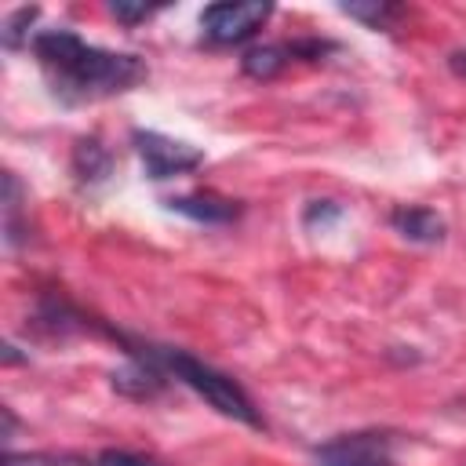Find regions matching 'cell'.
Returning a JSON list of instances; mask_svg holds the SVG:
<instances>
[{"label":"cell","instance_id":"obj_6","mask_svg":"<svg viewBox=\"0 0 466 466\" xmlns=\"http://www.w3.org/2000/svg\"><path fill=\"white\" fill-rule=\"evenodd\" d=\"M164 204L193 222H204V226H226L240 215V204L229 197H218V193H186V197H171Z\"/></svg>","mask_w":466,"mask_h":466},{"label":"cell","instance_id":"obj_10","mask_svg":"<svg viewBox=\"0 0 466 466\" xmlns=\"http://www.w3.org/2000/svg\"><path fill=\"white\" fill-rule=\"evenodd\" d=\"M339 11L350 15V18H360V22L375 25V29H386L400 15L397 4H379V0H368V4H339Z\"/></svg>","mask_w":466,"mask_h":466},{"label":"cell","instance_id":"obj_5","mask_svg":"<svg viewBox=\"0 0 466 466\" xmlns=\"http://www.w3.org/2000/svg\"><path fill=\"white\" fill-rule=\"evenodd\" d=\"M273 15V4L251 0V4H211L200 11V25L204 36L211 44H240L248 36H255L266 18Z\"/></svg>","mask_w":466,"mask_h":466},{"label":"cell","instance_id":"obj_15","mask_svg":"<svg viewBox=\"0 0 466 466\" xmlns=\"http://www.w3.org/2000/svg\"><path fill=\"white\" fill-rule=\"evenodd\" d=\"M98 466H160V462L142 459V455H131V451H102L98 455Z\"/></svg>","mask_w":466,"mask_h":466},{"label":"cell","instance_id":"obj_1","mask_svg":"<svg viewBox=\"0 0 466 466\" xmlns=\"http://www.w3.org/2000/svg\"><path fill=\"white\" fill-rule=\"evenodd\" d=\"M33 55L40 58V66L62 102H91V98L120 95L146 80V62L138 55H116V51L84 44L69 29L36 33Z\"/></svg>","mask_w":466,"mask_h":466},{"label":"cell","instance_id":"obj_14","mask_svg":"<svg viewBox=\"0 0 466 466\" xmlns=\"http://www.w3.org/2000/svg\"><path fill=\"white\" fill-rule=\"evenodd\" d=\"M328 218H339V204H331V200H309L302 222L306 226H317V222H328Z\"/></svg>","mask_w":466,"mask_h":466},{"label":"cell","instance_id":"obj_7","mask_svg":"<svg viewBox=\"0 0 466 466\" xmlns=\"http://www.w3.org/2000/svg\"><path fill=\"white\" fill-rule=\"evenodd\" d=\"M390 222H393V229H397L400 237H408V240H415V244H437V240L444 237V222H441V215L430 211V208H397V211L390 215Z\"/></svg>","mask_w":466,"mask_h":466},{"label":"cell","instance_id":"obj_2","mask_svg":"<svg viewBox=\"0 0 466 466\" xmlns=\"http://www.w3.org/2000/svg\"><path fill=\"white\" fill-rule=\"evenodd\" d=\"M138 353L149 357L160 371H167V375H175L178 382H186L193 393H200L215 411L237 419V422H244V426H255V430L262 426V415L255 411L251 397H248L229 375L215 371L211 364L189 357L186 350H171V346H138Z\"/></svg>","mask_w":466,"mask_h":466},{"label":"cell","instance_id":"obj_16","mask_svg":"<svg viewBox=\"0 0 466 466\" xmlns=\"http://www.w3.org/2000/svg\"><path fill=\"white\" fill-rule=\"evenodd\" d=\"M451 69H455L459 76H466V51H455V55H451Z\"/></svg>","mask_w":466,"mask_h":466},{"label":"cell","instance_id":"obj_12","mask_svg":"<svg viewBox=\"0 0 466 466\" xmlns=\"http://www.w3.org/2000/svg\"><path fill=\"white\" fill-rule=\"evenodd\" d=\"M36 15H40L36 7H18L15 15H7V22H4V44H7V47H18L22 36H25V25H29Z\"/></svg>","mask_w":466,"mask_h":466},{"label":"cell","instance_id":"obj_13","mask_svg":"<svg viewBox=\"0 0 466 466\" xmlns=\"http://www.w3.org/2000/svg\"><path fill=\"white\" fill-rule=\"evenodd\" d=\"M109 11H113L120 22L135 25V22H146L149 15H157V11H160V4H127V0H113V4H109Z\"/></svg>","mask_w":466,"mask_h":466},{"label":"cell","instance_id":"obj_3","mask_svg":"<svg viewBox=\"0 0 466 466\" xmlns=\"http://www.w3.org/2000/svg\"><path fill=\"white\" fill-rule=\"evenodd\" d=\"M317 466H393V437L382 430L339 433L313 448Z\"/></svg>","mask_w":466,"mask_h":466},{"label":"cell","instance_id":"obj_4","mask_svg":"<svg viewBox=\"0 0 466 466\" xmlns=\"http://www.w3.org/2000/svg\"><path fill=\"white\" fill-rule=\"evenodd\" d=\"M131 142H135V149H138V157H142V167H146V175L149 178H171V175H186V171H193V167H200L204 164V153L197 149V146H189V142H178V138H167V135H160V131H135L131 135Z\"/></svg>","mask_w":466,"mask_h":466},{"label":"cell","instance_id":"obj_9","mask_svg":"<svg viewBox=\"0 0 466 466\" xmlns=\"http://www.w3.org/2000/svg\"><path fill=\"white\" fill-rule=\"evenodd\" d=\"M288 58H291L288 47H280V44H262V47L244 51L240 69H244L248 76H255V80H269V76H277V73L288 66Z\"/></svg>","mask_w":466,"mask_h":466},{"label":"cell","instance_id":"obj_8","mask_svg":"<svg viewBox=\"0 0 466 466\" xmlns=\"http://www.w3.org/2000/svg\"><path fill=\"white\" fill-rule=\"evenodd\" d=\"M109 171H113V157L98 138H80L73 146V175H76V182L95 186V182H106Z\"/></svg>","mask_w":466,"mask_h":466},{"label":"cell","instance_id":"obj_11","mask_svg":"<svg viewBox=\"0 0 466 466\" xmlns=\"http://www.w3.org/2000/svg\"><path fill=\"white\" fill-rule=\"evenodd\" d=\"M4 466H91L66 451H29V455H4Z\"/></svg>","mask_w":466,"mask_h":466}]
</instances>
